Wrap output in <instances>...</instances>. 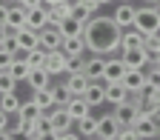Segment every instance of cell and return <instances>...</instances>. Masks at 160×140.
Masks as SVG:
<instances>
[{"label": "cell", "mask_w": 160, "mask_h": 140, "mask_svg": "<svg viewBox=\"0 0 160 140\" xmlns=\"http://www.w3.org/2000/svg\"><path fill=\"white\" fill-rule=\"evenodd\" d=\"M120 34H123V29L114 23V17H106V14L103 17L92 14L83 26L86 49L92 54H103V57H112L114 52H120Z\"/></svg>", "instance_id": "cell-1"}, {"label": "cell", "mask_w": 160, "mask_h": 140, "mask_svg": "<svg viewBox=\"0 0 160 140\" xmlns=\"http://www.w3.org/2000/svg\"><path fill=\"white\" fill-rule=\"evenodd\" d=\"M134 29L140 34H160V9L157 6H140L134 14Z\"/></svg>", "instance_id": "cell-2"}, {"label": "cell", "mask_w": 160, "mask_h": 140, "mask_svg": "<svg viewBox=\"0 0 160 140\" xmlns=\"http://www.w3.org/2000/svg\"><path fill=\"white\" fill-rule=\"evenodd\" d=\"M69 66H72V57L63 52V49H54V52H49L46 54V72L54 77V74H69Z\"/></svg>", "instance_id": "cell-3"}, {"label": "cell", "mask_w": 160, "mask_h": 140, "mask_svg": "<svg viewBox=\"0 0 160 140\" xmlns=\"http://www.w3.org/2000/svg\"><path fill=\"white\" fill-rule=\"evenodd\" d=\"M46 120H49V129L52 132H69L72 126H74V120H72V114L66 112V106H54V109H49L46 112Z\"/></svg>", "instance_id": "cell-4"}, {"label": "cell", "mask_w": 160, "mask_h": 140, "mask_svg": "<svg viewBox=\"0 0 160 140\" xmlns=\"http://www.w3.org/2000/svg\"><path fill=\"white\" fill-rule=\"evenodd\" d=\"M120 60L126 63V69H146L152 63V57L143 46H134V49H120Z\"/></svg>", "instance_id": "cell-5"}, {"label": "cell", "mask_w": 160, "mask_h": 140, "mask_svg": "<svg viewBox=\"0 0 160 140\" xmlns=\"http://www.w3.org/2000/svg\"><path fill=\"white\" fill-rule=\"evenodd\" d=\"M132 129H134V134L140 137V140H157V129H160V123H157V120H152L149 114H143V112H140L137 117H134V123H132Z\"/></svg>", "instance_id": "cell-6"}, {"label": "cell", "mask_w": 160, "mask_h": 140, "mask_svg": "<svg viewBox=\"0 0 160 140\" xmlns=\"http://www.w3.org/2000/svg\"><path fill=\"white\" fill-rule=\"evenodd\" d=\"M126 74V63L120 57H106V63H103V83H120Z\"/></svg>", "instance_id": "cell-7"}, {"label": "cell", "mask_w": 160, "mask_h": 140, "mask_svg": "<svg viewBox=\"0 0 160 140\" xmlns=\"http://www.w3.org/2000/svg\"><path fill=\"white\" fill-rule=\"evenodd\" d=\"M83 100L94 109V106H103L106 103V83L103 80H89V86L83 92Z\"/></svg>", "instance_id": "cell-8"}, {"label": "cell", "mask_w": 160, "mask_h": 140, "mask_svg": "<svg viewBox=\"0 0 160 140\" xmlns=\"http://www.w3.org/2000/svg\"><path fill=\"white\" fill-rule=\"evenodd\" d=\"M37 43H40V49L54 52V49L63 46V34L57 32V26H46L43 32H37Z\"/></svg>", "instance_id": "cell-9"}, {"label": "cell", "mask_w": 160, "mask_h": 140, "mask_svg": "<svg viewBox=\"0 0 160 140\" xmlns=\"http://www.w3.org/2000/svg\"><path fill=\"white\" fill-rule=\"evenodd\" d=\"M114 120H117V123H120V129H123V126H132L134 123V117L140 114V109L134 106V103H129V100H123V103H117L114 106Z\"/></svg>", "instance_id": "cell-10"}, {"label": "cell", "mask_w": 160, "mask_h": 140, "mask_svg": "<svg viewBox=\"0 0 160 140\" xmlns=\"http://www.w3.org/2000/svg\"><path fill=\"white\" fill-rule=\"evenodd\" d=\"M12 37H14V46H17V52H29V49L40 46V43H37V32H34V29H29V26H23V29L12 32Z\"/></svg>", "instance_id": "cell-11"}, {"label": "cell", "mask_w": 160, "mask_h": 140, "mask_svg": "<svg viewBox=\"0 0 160 140\" xmlns=\"http://www.w3.org/2000/svg\"><path fill=\"white\" fill-rule=\"evenodd\" d=\"M117 132H120V123L114 120V114L97 117V134H94V137H100V140H114Z\"/></svg>", "instance_id": "cell-12"}, {"label": "cell", "mask_w": 160, "mask_h": 140, "mask_svg": "<svg viewBox=\"0 0 160 140\" xmlns=\"http://www.w3.org/2000/svg\"><path fill=\"white\" fill-rule=\"evenodd\" d=\"M120 83L126 86V92H146V72L143 69H126Z\"/></svg>", "instance_id": "cell-13"}, {"label": "cell", "mask_w": 160, "mask_h": 140, "mask_svg": "<svg viewBox=\"0 0 160 140\" xmlns=\"http://www.w3.org/2000/svg\"><path fill=\"white\" fill-rule=\"evenodd\" d=\"M26 26L34 29V32H43L49 26V17H46V6H34V9H26Z\"/></svg>", "instance_id": "cell-14"}, {"label": "cell", "mask_w": 160, "mask_h": 140, "mask_svg": "<svg viewBox=\"0 0 160 140\" xmlns=\"http://www.w3.org/2000/svg\"><path fill=\"white\" fill-rule=\"evenodd\" d=\"M103 63H106L103 54H92L89 60H83V74L89 80H103Z\"/></svg>", "instance_id": "cell-15"}, {"label": "cell", "mask_w": 160, "mask_h": 140, "mask_svg": "<svg viewBox=\"0 0 160 140\" xmlns=\"http://www.w3.org/2000/svg\"><path fill=\"white\" fill-rule=\"evenodd\" d=\"M134 14H137V9H134L132 3H120L112 17H114V23H117L120 29H129V26H134Z\"/></svg>", "instance_id": "cell-16"}, {"label": "cell", "mask_w": 160, "mask_h": 140, "mask_svg": "<svg viewBox=\"0 0 160 140\" xmlns=\"http://www.w3.org/2000/svg\"><path fill=\"white\" fill-rule=\"evenodd\" d=\"M66 112L72 114V120H80V117H86V114L92 112V106L83 100V94H72L69 103H66Z\"/></svg>", "instance_id": "cell-17"}, {"label": "cell", "mask_w": 160, "mask_h": 140, "mask_svg": "<svg viewBox=\"0 0 160 140\" xmlns=\"http://www.w3.org/2000/svg\"><path fill=\"white\" fill-rule=\"evenodd\" d=\"M72 14V0H63V3H52L46 9V17H49V26H57L63 17Z\"/></svg>", "instance_id": "cell-18"}, {"label": "cell", "mask_w": 160, "mask_h": 140, "mask_svg": "<svg viewBox=\"0 0 160 140\" xmlns=\"http://www.w3.org/2000/svg\"><path fill=\"white\" fill-rule=\"evenodd\" d=\"M6 26H9V32H17V29H23V26H26V6H20V3L9 6Z\"/></svg>", "instance_id": "cell-19"}, {"label": "cell", "mask_w": 160, "mask_h": 140, "mask_svg": "<svg viewBox=\"0 0 160 140\" xmlns=\"http://www.w3.org/2000/svg\"><path fill=\"white\" fill-rule=\"evenodd\" d=\"M63 49L69 57H83V52H86V40H83V34H77V37H63Z\"/></svg>", "instance_id": "cell-20"}, {"label": "cell", "mask_w": 160, "mask_h": 140, "mask_svg": "<svg viewBox=\"0 0 160 140\" xmlns=\"http://www.w3.org/2000/svg\"><path fill=\"white\" fill-rule=\"evenodd\" d=\"M83 26H86V23H80V20H74V17L69 14V17H63V20L57 23V32L63 34V37H77V34H83Z\"/></svg>", "instance_id": "cell-21"}, {"label": "cell", "mask_w": 160, "mask_h": 140, "mask_svg": "<svg viewBox=\"0 0 160 140\" xmlns=\"http://www.w3.org/2000/svg\"><path fill=\"white\" fill-rule=\"evenodd\" d=\"M86 86H89V77H86L83 72H69V74H66V89H69L72 94H83Z\"/></svg>", "instance_id": "cell-22"}, {"label": "cell", "mask_w": 160, "mask_h": 140, "mask_svg": "<svg viewBox=\"0 0 160 140\" xmlns=\"http://www.w3.org/2000/svg\"><path fill=\"white\" fill-rule=\"evenodd\" d=\"M32 100H34V106H37L40 112H49V109H54V94H52V86L32 92Z\"/></svg>", "instance_id": "cell-23"}, {"label": "cell", "mask_w": 160, "mask_h": 140, "mask_svg": "<svg viewBox=\"0 0 160 140\" xmlns=\"http://www.w3.org/2000/svg\"><path fill=\"white\" fill-rule=\"evenodd\" d=\"M74 126H77L74 132H77L80 137H94V134H97V117H94V114L89 112L86 117H80V120H74Z\"/></svg>", "instance_id": "cell-24"}, {"label": "cell", "mask_w": 160, "mask_h": 140, "mask_svg": "<svg viewBox=\"0 0 160 140\" xmlns=\"http://www.w3.org/2000/svg\"><path fill=\"white\" fill-rule=\"evenodd\" d=\"M14 80H17V83H26V77H29V72H32V66L26 63V60L23 57H14L12 60V63H9V69H6Z\"/></svg>", "instance_id": "cell-25"}, {"label": "cell", "mask_w": 160, "mask_h": 140, "mask_svg": "<svg viewBox=\"0 0 160 140\" xmlns=\"http://www.w3.org/2000/svg\"><path fill=\"white\" fill-rule=\"evenodd\" d=\"M49 80H52V74H49L46 69H32L29 77H26V83H29L32 92H37V89H46V86H49Z\"/></svg>", "instance_id": "cell-26"}, {"label": "cell", "mask_w": 160, "mask_h": 140, "mask_svg": "<svg viewBox=\"0 0 160 140\" xmlns=\"http://www.w3.org/2000/svg\"><path fill=\"white\" fill-rule=\"evenodd\" d=\"M126 97H129V92H126L123 83H106V103L117 106V103H123Z\"/></svg>", "instance_id": "cell-27"}, {"label": "cell", "mask_w": 160, "mask_h": 140, "mask_svg": "<svg viewBox=\"0 0 160 140\" xmlns=\"http://www.w3.org/2000/svg\"><path fill=\"white\" fill-rule=\"evenodd\" d=\"M134 46H143V34H140L134 26L123 29V34H120V49H134Z\"/></svg>", "instance_id": "cell-28"}, {"label": "cell", "mask_w": 160, "mask_h": 140, "mask_svg": "<svg viewBox=\"0 0 160 140\" xmlns=\"http://www.w3.org/2000/svg\"><path fill=\"white\" fill-rule=\"evenodd\" d=\"M46 49H40V46H34V49H29V52H23V60L32 66V69H43L46 66Z\"/></svg>", "instance_id": "cell-29"}, {"label": "cell", "mask_w": 160, "mask_h": 140, "mask_svg": "<svg viewBox=\"0 0 160 140\" xmlns=\"http://www.w3.org/2000/svg\"><path fill=\"white\" fill-rule=\"evenodd\" d=\"M0 109H3L6 114H14L20 109V97L17 92H6V94H0Z\"/></svg>", "instance_id": "cell-30"}, {"label": "cell", "mask_w": 160, "mask_h": 140, "mask_svg": "<svg viewBox=\"0 0 160 140\" xmlns=\"http://www.w3.org/2000/svg\"><path fill=\"white\" fill-rule=\"evenodd\" d=\"M17 114L23 117V120H32V117H37V114H40V109L34 106V100L29 97V100H20V109H17Z\"/></svg>", "instance_id": "cell-31"}, {"label": "cell", "mask_w": 160, "mask_h": 140, "mask_svg": "<svg viewBox=\"0 0 160 140\" xmlns=\"http://www.w3.org/2000/svg\"><path fill=\"white\" fill-rule=\"evenodd\" d=\"M143 49L149 52V57H157L160 54V34H146L143 37Z\"/></svg>", "instance_id": "cell-32"}, {"label": "cell", "mask_w": 160, "mask_h": 140, "mask_svg": "<svg viewBox=\"0 0 160 140\" xmlns=\"http://www.w3.org/2000/svg\"><path fill=\"white\" fill-rule=\"evenodd\" d=\"M52 94H54V106H66V103H69V97H72V92L66 89V83L52 86Z\"/></svg>", "instance_id": "cell-33"}, {"label": "cell", "mask_w": 160, "mask_h": 140, "mask_svg": "<svg viewBox=\"0 0 160 140\" xmlns=\"http://www.w3.org/2000/svg\"><path fill=\"white\" fill-rule=\"evenodd\" d=\"M17 89V80L3 69V72H0V94H6V92H14Z\"/></svg>", "instance_id": "cell-34"}, {"label": "cell", "mask_w": 160, "mask_h": 140, "mask_svg": "<svg viewBox=\"0 0 160 140\" xmlns=\"http://www.w3.org/2000/svg\"><path fill=\"white\" fill-rule=\"evenodd\" d=\"M146 89H157L160 86V69L157 66H146Z\"/></svg>", "instance_id": "cell-35"}, {"label": "cell", "mask_w": 160, "mask_h": 140, "mask_svg": "<svg viewBox=\"0 0 160 140\" xmlns=\"http://www.w3.org/2000/svg\"><path fill=\"white\" fill-rule=\"evenodd\" d=\"M17 57V49H12V46H0V72L3 69H9V63Z\"/></svg>", "instance_id": "cell-36"}, {"label": "cell", "mask_w": 160, "mask_h": 140, "mask_svg": "<svg viewBox=\"0 0 160 140\" xmlns=\"http://www.w3.org/2000/svg\"><path fill=\"white\" fill-rule=\"evenodd\" d=\"M23 123H26V120H23V117H20V114L14 112V114H9V126H6V132H9V134L23 132Z\"/></svg>", "instance_id": "cell-37"}, {"label": "cell", "mask_w": 160, "mask_h": 140, "mask_svg": "<svg viewBox=\"0 0 160 140\" xmlns=\"http://www.w3.org/2000/svg\"><path fill=\"white\" fill-rule=\"evenodd\" d=\"M72 17H74V20H80V23H86V20H89L92 14H89V12L83 9V6H77L74 0H72Z\"/></svg>", "instance_id": "cell-38"}, {"label": "cell", "mask_w": 160, "mask_h": 140, "mask_svg": "<svg viewBox=\"0 0 160 140\" xmlns=\"http://www.w3.org/2000/svg\"><path fill=\"white\" fill-rule=\"evenodd\" d=\"M114 140H140V137L134 134V129H132V126H123V129L117 132V137H114Z\"/></svg>", "instance_id": "cell-39"}, {"label": "cell", "mask_w": 160, "mask_h": 140, "mask_svg": "<svg viewBox=\"0 0 160 140\" xmlns=\"http://www.w3.org/2000/svg\"><path fill=\"white\" fill-rule=\"evenodd\" d=\"M74 3H77V6H83L89 14H97V9H100V3H97V0H74Z\"/></svg>", "instance_id": "cell-40"}, {"label": "cell", "mask_w": 160, "mask_h": 140, "mask_svg": "<svg viewBox=\"0 0 160 140\" xmlns=\"http://www.w3.org/2000/svg\"><path fill=\"white\" fill-rule=\"evenodd\" d=\"M57 140H83V137H80L74 129H69V132H60V134H57Z\"/></svg>", "instance_id": "cell-41"}, {"label": "cell", "mask_w": 160, "mask_h": 140, "mask_svg": "<svg viewBox=\"0 0 160 140\" xmlns=\"http://www.w3.org/2000/svg\"><path fill=\"white\" fill-rule=\"evenodd\" d=\"M32 140H57V132L46 129V132H40V134H37V137H32Z\"/></svg>", "instance_id": "cell-42"}, {"label": "cell", "mask_w": 160, "mask_h": 140, "mask_svg": "<svg viewBox=\"0 0 160 140\" xmlns=\"http://www.w3.org/2000/svg\"><path fill=\"white\" fill-rule=\"evenodd\" d=\"M12 37V32H9V26H3V23H0V46H3L6 43V40Z\"/></svg>", "instance_id": "cell-43"}, {"label": "cell", "mask_w": 160, "mask_h": 140, "mask_svg": "<svg viewBox=\"0 0 160 140\" xmlns=\"http://www.w3.org/2000/svg\"><path fill=\"white\" fill-rule=\"evenodd\" d=\"M146 97H152L154 103H160V86L157 89H146Z\"/></svg>", "instance_id": "cell-44"}, {"label": "cell", "mask_w": 160, "mask_h": 140, "mask_svg": "<svg viewBox=\"0 0 160 140\" xmlns=\"http://www.w3.org/2000/svg\"><path fill=\"white\" fill-rule=\"evenodd\" d=\"M6 126H9V114L0 109V132H6Z\"/></svg>", "instance_id": "cell-45"}, {"label": "cell", "mask_w": 160, "mask_h": 140, "mask_svg": "<svg viewBox=\"0 0 160 140\" xmlns=\"http://www.w3.org/2000/svg\"><path fill=\"white\" fill-rule=\"evenodd\" d=\"M6 17H9V6L0 3V23H3V26H6Z\"/></svg>", "instance_id": "cell-46"}, {"label": "cell", "mask_w": 160, "mask_h": 140, "mask_svg": "<svg viewBox=\"0 0 160 140\" xmlns=\"http://www.w3.org/2000/svg\"><path fill=\"white\" fill-rule=\"evenodd\" d=\"M9 140H32L26 132H17V134H9Z\"/></svg>", "instance_id": "cell-47"}, {"label": "cell", "mask_w": 160, "mask_h": 140, "mask_svg": "<svg viewBox=\"0 0 160 140\" xmlns=\"http://www.w3.org/2000/svg\"><path fill=\"white\" fill-rule=\"evenodd\" d=\"M149 66H157V69H160V54H157V57H152V63H149Z\"/></svg>", "instance_id": "cell-48"}, {"label": "cell", "mask_w": 160, "mask_h": 140, "mask_svg": "<svg viewBox=\"0 0 160 140\" xmlns=\"http://www.w3.org/2000/svg\"><path fill=\"white\" fill-rule=\"evenodd\" d=\"M146 6H157L160 9V0H146Z\"/></svg>", "instance_id": "cell-49"}, {"label": "cell", "mask_w": 160, "mask_h": 140, "mask_svg": "<svg viewBox=\"0 0 160 140\" xmlns=\"http://www.w3.org/2000/svg\"><path fill=\"white\" fill-rule=\"evenodd\" d=\"M0 140H9V132H0Z\"/></svg>", "instance_id": "cell-50"}, {"label": "cell", "mask_w": 160, "mask_h": 140, "mask_svg": "<svg viewBox=\"0 0 160 140\" xmlns=\"http://www.w3.org/2000/svg\"><path fill=\"white\" fill-rule=\"evenodd\" d=\"M97 3H100V6H106V3H114V0H97Z\"/></svg>", "instance_id": "cell-51"}, {"label": "cell", "mask_w": 160, "mask_h": 140, "mask_svg": "<svg viewBox=\"0 0 160 140\" xmlns=\"http://www.w3.org/2000/svg\"><path fill=\"white\" fill-rule=\"evenodd\" d=\"M43 3H49V6H52V3H63V0H43Z\"/></svg>", "instance_id": "cell-52"}, {"label": "cell", "mask_w": 160, "mask_h": 140, "mask_svg": "<svg viewBox=\"0 0 160 140\" xmlns=\"http://www.w3.org/2000/svg\"><path fill=\"white\" fill-rule=\"evenodd\" d=\"M17 3H20V6H29V0H17Z\"/></svg>", "instance_id": "cell-53"}, {"label": "cell", "mask_w": 160, "mask_h": 140, "mask_svg": "<svg viewBox=\"0 0 160 140\" xmlns=\"http://www.w3.org/2000/svg\"><path fill=\"white\" fill-rule=\"evenodd\" d=\"M83 140H100V137H83Z\"/></svg>", "instance_id": "cell-54"}, {"label": "cell", "mask_w": 160, "mask_h": 140, "mask_svg": "<svg viewBox=\"0 0 160 140\" xmlns=\"http://www.w3.org/2000/svg\"><path fill=\"white\" fill-rule=\"evenodd\" d=\"M120 3H132V0H120Z\"/></svg>", "instance_id": "cell-55"}, {"label": "cell", "mask_w": 160, "mask_h": 140, "mask_svg": "<svg viewBox=\"0 0 160 140\" xmlns=\"http://www.w3.org/2000/svg\"><path fill=\"white\" fill-rule=\"evenodd\" d=\"M157 137H160V129H157Z\"/></svg>", "instance_id": "cell-56"}, {"label": "cell", "mask_w": 160, "mask_h": 140, "mask_svg": "<svg viewBox=\"0 0 160 140\" xmlns=\"http://www.w3.org/2000/svg\"><path fill=\"white\" fill-rule=\"evenodd\" d=\"M157 140H160V137H157Z\"/></svg>", "instance_id": "cell-57"}]
</instances>
